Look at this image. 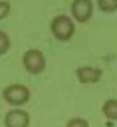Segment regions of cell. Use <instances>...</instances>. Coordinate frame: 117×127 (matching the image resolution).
<instances>
[{"label":"cell","mask_w":117,"mask_h":127,"mask_svg":"<svg viewBox=\"0 0 117 127\" xmlns=\"http://www.w3.org/2000/svg\"><path fill=\"white\" fill-rule=\"evenodd\" d=\"M73 32H75V26H73V22H71L67 16L59 14V16H56V18L52 20V34H54L56 40L67 42V40L73 36Z\"/></svg>","instance_id":"1"},{"label":"cell","mask_w":117,"mask_h":127,"mask_svg":"<svg viewBox=\"0 0 117 127\" xmlns=\"http://www.w3.org/2000/svg\"><path fill=\"white\" fill-rule=\"evenodd\" d=\"M101 111H103V115H105L107 119L117 121V99H107V101L103 103Z\"/></svg>","instance_id":"7"},{"label":"cell","mask_w":117,"mask_h":127,"mask_svg":"<svg viewBox=\"0 0 117 127\" xmlns=\"http://www.w3.org/2000/svg\"><path fill=\"white\" fill-rule=\"evenodd\" d=\"M10 50V38H8V34L6 32H2L0 30V56L2 54H6Z\"/></svg>","instance_id":"9"},{"label":"cell","mask_w":117,"mask_h":127,"mask_svg":"<svg viewBox=\"0 0 117 127\" xmlns=\"http://www.w3.org/2000/svg\"><path fill=\"white\" fill-rule=\"evenodd\" d=\"M6 127H28L30 125V115L22 109H10L4 117Z\"/></svg>","instance_id":"6"},{"label":"cell","mask_w":117,"mask_h":127,"mask_svg":"<svg viewBox=\"0 0 117 127\" xmlns=\"http://www.w3.org/2000/svg\"><path fill=\"white\" fill-rule=\"evenodd\" d=\"M75 75H77V79L81 83H97L101 79L103 71L99 67H95V65H81V67L75 69Z\"/></svg>","instance_id":"5"},{"label":"cell","mask_w":117,"mask_h":127,"mask_svg":"<svg viewBox=\"0 0 117 127\" xmlns=\"http://www.w3.org/2000/svg\"><path fill=\"white\" fill-rule=\"evenodd\" d=\"M97 6L101 12H115L117 10V0H97Z\"/></svg>","instance_id":"8"},{"label":"cell","mask_w":117,"mask_h":127,"mask_svg":"<svg viewBox=\"0 0 117 127\" xmlns=\"http://www.w3.org/2000/svg\"><path fill=\"white\" fill-rule=\"evenodd\" d=\"M22 64L26 67L28 73H42L46 69V56L40 52V50H28L22 58Z\"/></svg>","instance_id":"3"},{"label":"cell","mask_w":117,"mask_h":127,"mask_svg":"<svg viewBox=\"0 0 117 127\" xmlns=\"http://www.w3.org/2000/svg\"><path fill=\"white\" fill-rule=\"evenodd\" d=\"M2 97L10 105H24V103L30 101V89L26 85H22V83H12V85L4 87Z\"/></svg>","instance_id":"2"},{"label":"cell","mask_w":117,"mask_h":127,"mask_svg":"<svg viewBox=\"0 0 117 127\" xmlns=\"http://www.w3.org/2000/svg\"><path fill=\"white\" fill-rule=\"evenodd\" d=\"M91 12H93L91 0H73L71 2V16L77 22H87L91 18Z\"/></svg>","instance_id":"4"},{"label":"cell","mask_w":117,"mask_h":127,"mask_svg":"<svg viewBox=\"0 0 117 127\" xmlns=\"http://www.w3.org/2000/svg\"><path fill=\"white\" fill-rule=\"evenodd\" d=\"M8 14H10V4H8L6 0H2V2H0V20L6 18Z\"/></svg>","instance_id":"11"},{"label":"cell","mask_w":117,"mask_h":127,"mask_svg":"<svg viewBox=\"0 0 117 127\" xmlns=\"http://www.w3.org/2000/svg\"><path fill=\"white\" fill-rule=\"evenodd\" d=\"M65 127H89L87 125V121L85 119H81V117H73V119H69L67 121V125Z\"/></svg>","instance_id":"10"}]
</instances>
